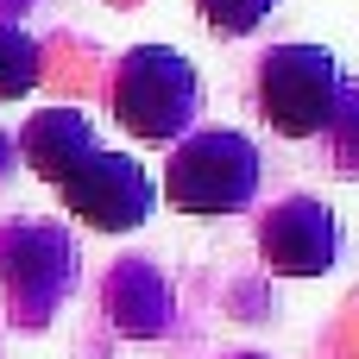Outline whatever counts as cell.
Returning a JSON list of instances; mask_svg holds the SVG:
<instances>
[{"instance_id":"obj_5","label":"cell","mask_w":359,"mask_h":359,"mask_svg":"<svg viewBox=\"0 0 359 359\" xmlns=\"http://www.w3.org/2000/svg\"><path fill=\"white\" fill-rule=\"evenodd\" d=\"M57 196H63L69 215L88 221L95 233H133V227H145V215H151V202H158V189H151V177L139 170V158H120V151H101V145L57 183Z\"/></svg>"},{"instance_id":"obj_14","label":"cell","mask_w":359,"mask_h":359,"mask_svg":"<svg viewBox=\"0 0 359 359\" xmlns=\"http://www.w3.org/2000/svg\"><path fill=\"white\" fill-rule=\"evenodd\" d=\"M240 359H265V353H240Z\"/></svg>"},{"instance_id":"obj_11","label":"cell","mask_w":359,"mask_h":359,"mask_svg":"<svg viewBox=\"0 0 359 359\" xmlns=\"http://www.w3.org/2000/svg\"><path fill=\"white\" fill-rule=\"evenodd\" d=\"M196 6H202V19H208L215 32L246 38V32H259V25H265V13H271L278 0H196Z\"/></svg>"},{"instance_id":"obj_9","label":"cell","mask_w":359,"mask_h":359,"mask_svg":"<svg viewBox=\"0 0 359 359\" xmlns=\"http://www.w3.org/2000/svg\"><path fill=\"white\" fill-rule=\"evenodd\" d=\"M38 69H44L38 44H32V38H25L13 19H0V101L32 95V88H38Z\"/></svg>"},{"instance_id":"obj_13","label":"cell","mask_w":359,"mask_h":359,"mask_svg":"<svg viewBox=\"0 0 359 359\" xmlns=\"http://www.w3.org/2000/svg\"><path fill=\"white\" fill-rule=\"evenodd\" d=\"M25 6H38V0H0V19H19Z\"/></svg>"},{"instance_id":"obj_7","label":"cell","mask_w":359,"mask_h":359,"mask_svg":"<svg viewBox=\"0 0 359 359\" xmlns=\"http://www.w3.org/2000/svg\"><path fill=\"white\" fill-rule=\"evenodd\" d=\"M101 303H107V322H114L120 334H133V341H158V334L170 328V284H164L158 265H145V259H120V265L107 271Z\"/></svg>"},{"instance_id":"obj_4","label":"cell","mask_w":359,"mask_h":359,"mask_svg":"<svg viewBox=\"0 0 359 359\" xmlns=\"http://www.w3.org/2000/svg\"><path fill=\"white\" fill-rule=\"evenodd\" d=\"M341 82L347 76H341L334 50H322V44H278L259 63V114L284 139H316L334 120Z\"/></svg>"},{"instance_id":"obj_2","label":"cell","mask_w":359,"mask_h":359,"mask_svg":"<svg viewBox=\"0 0 359 359\" xmlns=\"http://www.w3.org/2000/svg\"><path fill=\"white\" fill-rule=\"evenodd\" d=\"M76 284V240L57 221H6L0 227V297L19 328H44Z\"/></svg>"},{"instance_id":"obj_6","label":"cell","mask_w":359,"mask_h":359,"mask_svg":"<svg viewBox=\"0 0 359 359\" xmlns=\"http://www.w3.org/2000/svg\"><path fill=\"white\" fill-rule=\"evenodd\" d=\"M259 252L278 278H322L341 259V221H334V208H322L309 196H290L265 215Z\"/></svg>"},{"instance_id":"obj_8","label":"cell","mask_w":359,"mask_h":359,"mask_svg":"<svg viewBox=\"0 0 359 359\" xmlns=\"http://www.w3.org/2000/svg\"><path fill=\"white\" fill-rule=\"evenodd\" d=\"M19 151H25V164H32L44 183H63V177L95 151V133H88V120H82L76 107H38V114L25 120V133H19Z\"/></svg>"},{"instance_id":"obj_3","label":"cell","mask_w":359,"mask_h":359,"mask_svg":"<svg viewBox=\"0 0 359 359\" xmlns=\"http://www.w3.org/2000/svg\"><path fill=\"white\" fill-rule=\"evenodd\" d=\"M170 208L183 215H240L259 196V151L246 133H189L164 170Z\"/></svg>"},{"instance_id":"obj_10","label":"cell","mask_w":359,"mask_h":359,"mask_svg":"<svg viewBox=\"0 0 359 359\" xmlns=\"http://www.w3.org/2000/svg\"><path fill=\"white\" fill-rule=\"evenodd\" d=\"M328 133H334V164L347 177H359V82H341V101H334Z\"/></svg>"},{"instance_id":"obj_12","label":"cell","mask_w":359,"mask_h":359,"mask_svg":"<svg viewBox=\"0 0 359 359\" xmlns=\"http://www.w3.org/2000/svg\"><path fill=\"white\" fill-rule=\"evenodd\" d=\"M13 158H19V145H13V139H6V133H0V177H6V170H13Z\"/></svg>"},{"instance_id":"obj_1","label":"cell","mask_w":359,"mask_h":359,"mask_svg":"<svg viewBox=\"0 0 359 359\" xmlns=\"http://www.w3.org/2000/svg\"><path fill=\"white\" fill-rule=\"evenodd\" d=\"M196 101H202V82H196V63L170 44H139L120 57L114 69V114L133 139L145 145H170L189 133L196 120Z\"/></svg>"}]
</instances>
